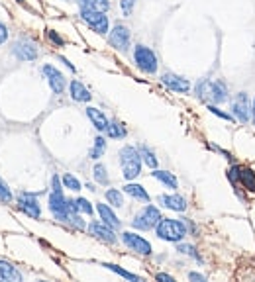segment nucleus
Instances as JSON below:
<instances>
[{
  "label": "nucleus",
  "mask_w": 255,
  "mask_h": 282,
  "mask_svg": "<svg viewBox=\"0 0 255 282\" xmlns=\"http://www.w3.org/2000/svg\"><path fill=\"white\" fill-rule=\"evenodd\" d=\"M196 96L200 100H206V102L220 104L228 98V89L220 80H206L204 78L196 84Z\"/></svg>",
  "instance_id": "nucleus-1"
},
{
  "label": "nucleus",
  "mask_w": 255,
  "mask_h": 282,
  "mask_svg": "<svg viewBox=\"0 0 255 282\" xmlns=\"http://www.w3.org/2000/svg\"><path fill=\"white\" fill-rule=\"evenodd\" d=\"M155 233H157V237L163 239V241L178 243V241L189 233V230H187V225H185L183 221H178V219L161 218L159 219V223L155 225Z\"/></svg>",
  "instance_id": "nucleus-2"
},
{
  "label": "nucleus",
  "mask_w": 255,
  "mask_h": 282,
  "mask_svg": "<svg viewBox=\"0 0 255 282\" xmlns=\"http://www.w3.org/2000/svg\"><path fill=\"white\" fill-rule=\"evenodd\" d=\"M120 165H122V173L128 180H134L141 171V155L136 147L126 145L120 149Z\"/></svg>",
  "instance_id": "nucleus-3"
},
{
  "label": "nucleus",
  "mask_w": 255,
  "mask_h": 282,
  "mask_svg": "<svg viewBox=\"0 0 255 282\" xmlns=\"http://www.w3.org/2000/svg\"><path fill=\"white\" fill-rule=\"evenodd\" d=\"M134 61L138 65V69L143 71L145 75H155L157 73V55L149 47L136 45V49H134Z\"/></svg>",
  "instance_id": "nucleus-4"
},
{
  "label": "nucleus",
  "mask_w": 255,
  "mask_h": 282,
  "mask_svg": "<svg viewBox=\"0 0 255 282\" xmlns=\"http://www.w3.org/2000/svg\"><path fill=\"white\" fill-rule=\"evenodd\" d=\"M159 219H161V212H159L155 206H145L140 214L134 218L132 225H134L136 230L149 231V230H153L157 223H159Z\"/></svg>",
  "instance_id": "nucleus-5"
},
{
  "label": "nucleus",
  "mask_w": 255,
  "mask_h": 282,
  "mask_svg": "<svg viewBox=\"0 0 255 282\" xmlns=\"http://www.w3.org/2000/svg\"><path fill=\"white\" fill-rule=\"evenodd\" d=\"M49 210L59 221H69V216L73 214L69 210V200L63 196V190H51L49 194Z\"/></svg>",
  "instance_id": "nucleus-6"
},
{
  "label": "nucleus",
  "mask_w": 255,
  "mask_h": 282,
  "mask_svg": "<svg viewBox=\"0 0 255 282\" xmlns=\"http://www.w3.org/2000/svg\"><path fill=\"white\" fill-rule=\"evenodd\" d=\"M81 20L87 24V26L92 30V32H96V34H108V16L104 12H89V10H81Z\"/></svg>",
  "instance_id": "nucleus-7"
},
{
  "label": "nucleus",
  "mask_w": 255,
  "mask_h": 282,
  "mask_svg": "<svg viewBox=\"0 0 255 282\" xmlns=\"http://www.w3.org/2000/svg\"><path fill=\"white\" fill-rule=\"evenodd\" d=\"M232 114L236 116V120L242 122V124H247L251 120V102H249L245 92H240L236 96V100L232 104Z\"/></svg>",
  "instance_id": "nucleus-8"
},
{
  "label": "nucleus",
  "mask_w": 255,
  "mask_h": 282,
  "mask_svg": "<svg viewBox=\"0 0 255 282\" xmlns=\"http://www.w3.org/2000/svg\"><path fill=\"white\" fill-rule=\"evenodd\" d=\"M12 53L20 59V61H34V59H38V55H39L36 43L30 41V39H20V41H16L12 45Z\"/></svg>",
  "instance_id": "nucleus-9"
},
{
  "label": "nucleus",
  "mask_w": 255,
  "mask_h": 282,
  "mask_svg": "<svg viewBox=\"0 0 255 282\" xmlns=\"http://www.w3.org/2000/svg\"><path fill=\"white\" fill-rule=\"evenodd\" d=\"M108 41L110 45L118 49V51H126L130 47V30L122 24H116L112 30H110V36H108Z\"/></svg>",
  "instance_id": "nucleus-10"
},
{
  "label": "nucleus",
  "mask_w": 255,
  "mask_h": 282,
  "mask_svg": "<svg viewBox=\"0 0 255 282\" xmlns=\"http://www.w3.org/2000/svg\"><path fill=\"white\" fill-rule=\"evenodd\" d=\"M122 241L126 243V247H130L132 251L140 253V255H149L151 253V245L147 239H143L141 235H136L132 231H124L122 233Z\"/></svg>",
  "instance_id": "nucleus-11"
},
{
  "label": "nucleus",
  "mask_w": 255,
  "mask_h": 282,
  "mask_svg": "<svg viewBox=\"0 0 255 282\" xmlns=\"http://www.w3.org/2000/svg\"><path fill=\"white\" fill-rule=\"evenodd\" d=\"M18 206H20V210H22L24 214H28L30 218L39 219V216H41V210H39L38 196H36V194L22 192L18 196Z\"/></svg>",
  "instance_id": "nucleus-12"
},
{
  "label": "nucleus",
  "mask_w": 255,
  "mask_h": 282,
  "mask_svg": "<svg viewBox=\"0 0 255 282\" xmlns=\"http://www.w3.org/2000/svg\"><path fill=\"white\" fill-rule=\"evenodd\" d=\"M90 235H94L96 239H100L104 243H116V235L114 230L110 225H106L104 221H92L89 225Z\"/></svg>",
  "instance_id": "nucleus-13"
},
{
  "label": "nucleus",
  "mask_w": 255,
  "mask_h": 282,
  "mask_svg": "<svg viewBox=\"0 0 255 282\" xmlns=\"http://www.w3.org/2000/svg\"><path fill=\"white\" fill-rule=\"evenodd\" d=\"M161 82H163L169 90H173V92H183V94H185V92L191 90V82L185 77L175 75V73H165V75L161 77Z\"/></svg>",
  "instance_id": "nucleus-14"
},
{
  "label": "nucleus",
  "mask_w": 255,
  "mask_h": 282,
  "mask_svg": "<svg viewBox=\"0 0 255 282\" xmlns=\"http://www.w3.org/2000/svg\"><path fill=\"white\" fill-rule=\"evenodd\" d=\"M43 75L47 77V82H49L53 94H61L65 90V77L53 67V65H45L43 67Z\"/></svg>",
  "instance_id": "nucleus-15"
},
{
  "label": "nucleus",
  "mask_w": 255,
  "mask_h": 282,
  "mask_svg": "<svg viewBox=\"0 0 255 282\" xmlns=\"http://www.w3.org/2000/svg\"><path fill=\"white\" fill-rule=\"evenodd\" d=\"M159 202L169 210H173V212H185L187 210V200L178 194H163V196H159Z\"/></svg>",
  "instance_id": "nucleus-16"
},
{
  "label": "nucleus",
  "mask_w": 255,
  "mask_h": 282,
  "mask_svg": "<svg viewBox=\"0 0 255 282\" xmlns=\"http://www.w3.org/2000/svg\"><path fill=\"white\" fill-rule=\"evenodd\" d=\"M81 10H89V12H108L110 10V2L108 0H76Z\"/></svg>",
  "instance_id": "nucleus-17"
},
{
  "label": "nucleus",
  "mask_w": 255,
  "mask_h": 282,
  "mask_svg": "<svg viewBox=\"0 0 255 282\" xmlns=\"http://www.w3.org/2000/svg\"><path fill=\"white\" fill-rule=\"evenodd\" d=\"M96 212H98V216H100V219L106 225H110L112 230H118V228H120V219H118V216L112 212V208L108 204H98L96 206Z\"/></svg>",
  "instance_id": "nucleus-18"
},
{
  "label": "nucleus",
  "mask_w": 255,
  "mask_h": 282,
  "mask_svg": "<svg viewBox=\"0 0 255 282\" xmlns=\"http://www.w3.org/2000/svg\"><path fill=\"white\" fill-rule=\"evenodd\" d=\"M69 90H71V98H73L75 102H89L90 96H92L89 92V89H87L83 82H79V80H71Z\"/></svg>",
  "instance_id": "nucleus-19"
},
{
  "label": "nucleus",
  "mask_w": 255,
  "mask_h": 282,
  "mask_svg": "<svg viewBox=\"0 0 255 282\" xmlns=\"http://www.w3.org/2000/svg\"><path fill=\"white\" fill-rule=\"evenodd\" d=\"M87 116H89V120L92 122V126L98 129V131H106V128H108V118L102 114L98 108L89 106V108H87Z\"/></svg>",
  "instance_id": "nucleus-20"
},
{
  "label": "nucleus",
  "mask_w": 255,
  "mask_h": 282,
  "mask_svg": "<svg viewBox=\"0 0 255 282\" xmlns=\"http://www.w3.org/2000/svg\"><path fill=\"white\" fill-rule=\"evenodd\" d=\"M10 280H22V274L8 261H2L0 259V282H10Z\"/></svg>",
  "instance_id": "nucleus-21"
},
{
  "label": "nucleus",
  "mask_w": 255,
  "mask_h": 282,
  "mask_svg": "<svg viewBox=\"0 0 255 282\" xmlns=\"http://www.w3.org/2000/svg\"><path fill=\"white\" fill-rule=\"evenodd\" d=\"M238 184H242L245 190L249 192H255V173L249 167H240V179H238ZM236 184V186H238Z\"/></svg>",
  "instance_id": "nucleus-22"
},
{
  "label": "nucleus",
  "mask_w": 255,
  "mask_h": 282,
  "mask_svg": "<svg viewBox=\"0 0 255 282\" xmlns=\"http://www.w3.org/2000/svg\"><path fill=\"white\" fill-rule=\"evenodd\" d=\"M124 192L130 194L132 198H138V200H141V202H149V194H147V190H145L141 184H134V182H130V184L124 186Z\"/></svg>",
  "instance_id": "nucleus-23"
},
{
  "label": "nucleus",
  "mask_w": 255,
  "mask_h": 282,
  "mask_svg": "<svg viewBox=\"0 0 255 282\" xmlns=\"http://www.w3.org/2000/svg\"><path fill=\"white\" fill-rule=\"evenodd\" d=\"M151 175H153V179H157L159 182H163L167 188H173V190L177 188V179H175L173 173H169V171H157V168H155Z\"/></svg>",
  "instance_id": "nucleus-24"
},
{
  "label": "nucleus",
  "mask_w": 255,
  "mask_h": 282,
  "mask_svg": "<svg viewBox=\"0 0 255 282\" xmlns=\"http://www.w3.org/2000/svg\"><path fill=\"white\" fill-rule=\"evenodd\" d=\"M126 128L120 124V122H108V128H106V135L112 137V139H122L126 137Z\"/></svg>",
  "instance_id": "nucleus-25"
},
{
  "label": "nucleus",
  "mask_w": 255,
  "mask_h": 282,
  "mask_svg": "<svg viewBox=\"0 0 255 282\" xmlns=\"http://www.w3.org/2000/svg\"><path fill=\"white\" fill-rule=\"evenodd\" d=\"M102 267H106L108 270H112V272H116L118 276L126 278V280H134V282L141 280L138 274H134V272H128L126 269H122V267H118V265H112V263H102Z\"/></svg>",
  "instance_id": "nucleus-26"
},
{
  "label": "nucleus",
  "mask_w": 255,
  "mask_h": 282,
  "mask_svg": "<svg viewBox=\"0 0 255 282\" xmlns=\"http://www.w3.org/2000/svg\"><path fill=\"white\" fill-rule=\"evenodd\" d=\"M138 151H140V155H141V161H143L147 167L157 168V157H155V153H153L147 145H140V147H138Z\"/></svg>",
  "instance_id": "nucleus-27"
},
{
  "label": "nucleus",
  "mask_w": 255,
  "mask_h": 282,
  "mask_svg": "<svg viewBox=\"0 0 255 282\" xmlns=\"http://www.w3.org/2000/svg\"><path fill=\"white\" fill-rule=\"evenodd\" d=\"M106 200H108V204L114 206V208H122L124 206V196H122L120 190H116V188L106 190Z\"/></svg>",
  "instance_id": "nucleus-28"
},
{
  "label": "nucleus",
  "mask_w": 255,
  "mask_h": 282,
  "mask_svg": "<svg viewBox=\"0 0 255 282\" xmlns=\"http://www.w3.org/2000/svg\"><path fill=\"white\" fill-rule=\"evenodd\" d=\"M104 151H106V139L98 135L94 139V147L90 149V159H100L102 155H104Z\"/></svg>",
  "instance_id": "nucleus-29"
},
{
  "label": "nucleus",
  "mask_w": 255,
  "mask_h": 282,
  "mask_svg": "<svg viewBox=\"0 0 255 282\" xmlns=\"http://www.w3.org/2000/svg\"><path fill=\"white\" fill-rule=\"evenodd\" d=\"M92 175H94V180L98 184H108V173H106V167L102 163H96L94 168H92Z\"/></svg>",
  "instance_id": "nucleus-30"
},
{
  "label": "nucleus",
  "mask_w": 255,
  "mask_h": 282,
  "mask_svg": "<svg viewBox=\"0 0 255 282\" xmlns=\"http://www.w3.org/2000/svg\"><path fill=\"white\" fill-rule=\"evenodd\" d=\"M61 182H63L65 188H69V190H81V182H79V179L73 177L71 173H65Z\"/></svg>",
  "instance_id": "nucleus-31"
},
{
  "label": "nucleus",
  "mask_w": 255,
  "mask_h": 282,
  "mask_svg": "<svg viewBox=\"0 0 255 282\" xmlns=\"http://www.w3.org/2000/svg\"><path fill=\"white\" fill-rule=\"evenodd\" d=\"M75 206H76V212H83V214H87V216H92V206H90L89 200H85V198H76L75 200Z\"/></svg>",
  "instance_id": "nucleus-32"
},
{
  "label": "nucleus",
  "mask_w": 255,
  "mask_h": 282,
  "mask_svg": "<svg viewBox=\"0 0 255 282\" xmlns=\"http://www.w3.org/2000/svg\"><path fill=\"white\" fill-rule=\"evenodd\" d=\"M177 251L178 253H183V255H191V257H194L198 263L202 261L200 259V255H196V249L192 247V245H187V243H181V245H177Z\"/></svg>",
  "instance_id": "nucleus-33"
},
{
  "label": "nucleus",
  "mask_w": 255,
  "mask_h": 282,
  "mask_svg": "<svg viewBox=\"0 0 255 282\" xmlns=\"http://www.w3.org/2000/svg\"><path fill=\"white\" fill-rule=\"evenodd\" d=\"M0 202H12V192H10V188H8V184L4 182V180L0 179Z\"/></svg>",
  "instance_id": "nucleus-34"
},
{
  "label": "nucleus",
  "mask_w": 255,
  "mask_h": 282,
  "mask_svg": "<svg viewBox=\"0 0 255 282\" xmlns=\"http://www.w3.org/2000/svg\"><path fill=\"white\" fill-rule=\"evenodd\" d=\"M47 39H49L51 43H55L57 47H63L65 45V39L57 34V32H53V30H47Z\"/></svg>",
  "instance_id": "nucleus-35"
},
{
  "label": "nucleus",
  "mask_w": 255,
  "mask_h": 282,
  "mask_svg": "<svg viewBox=\"0 0 255 282\" xmlns=\"http://www.w3.org/2000/svg\"><path fill=\"white\" fill-rule=\"evenodd\" d=\"M134 6H136V0H120V8H122L124 16H130Z\"/></svg>",
  "instance_id": "nucleus-36"
},
{
  "label": "nucleus",
  "mask_w": 255,
  "mask_h": 282,
  "mask_svg": "<svg viewBox=\"0 0 255 282\" xmlns=\"http://www.w3.org/2000/svg\"><path fill=\"white\" fill-rule=\"evenodd\" d=\"M208 110H210V114H214V116H218V118H222V120H232V116L230 114H226V112H222V110H220V108H218L216 104H210V106H208Z\"/></svg>",
  "instance_id": "nucleus-37"
},
{
  "label": "nucleus",
  "mask_w": 255,
  "mask_h": 282,
  "mask_svg": "<svg viewBox=\"0 0 255 282\" xmlns=\"http://www.w3.org/2000/svg\"><path fill=\"white\" fill-rule=\"evenodd\" d=\"M6 39H8V27L0 22V45L6 43Z\"/></svg>",
  "instance_id": "nucleus-38"
},
{
  "label": "nucleus",
  "mask_w": 255,
  "mask_h": 282,
  "mask_svg": "<svg viewBox=\"0 0 255 282\" xmlns=\"http://www.w3.org/2000/svg\"><path fill=\"white\" fill-rule=\"evenodd\" d=\"M155 278H157V280H165V282H173V280H175L171 274H165V272H159V274H155Z\"/></svg>",
  "instance_id": "nucleus-39"
},
{
  "label": "nucleus",
  "mask_w": 255,
  "mask_h": 282,
  "mask_svg": "<svg viewBox=\"0 0 255 282\" xmlns=\"http://www.w3.org/2000/svg\"><path fill=\"white\" fill-rule=\"evenodd\" d=\"M189 278H191V280H198V282L206 280V276H204V274H200V272H191V274H189Z\"/></svg>",
  "instance_id": "nucleus-40"
},
{
  "label": "nucleus",
  "mask_w": 255,
  "mask_h": 282,
  "mask_svg": "<svg viewBox=\"0 0 255 282\" xmlns=\"http://www.w3.org/2000/svg\"><path fill=\"white\" fill-rule=\"evenodd\" d=\"M61 61H63V63L67 65V67H69L71 71H75V65H73V63H69V59H65V57H61Z\"/></svg>",
  "instance_id": "nucleus-41"
},
{
  "label": "nucleus",
  "mask_w": 255,
  "mask_h": 282,
  "mask_svg": "<svg viewBox=\"0 0 255 282\" xmlns=\"http://www.w3.org/2000/svg\"><path fill=\"white\" fill-rule=\"evenodd\" d=\"M251 120H253V124H255V98H253V102H251Z\"/></svg>",
  "instance_id": "nucleus-42"
},
{
  "label": "nucleus",
  "mask_w": 255,
  "mask_h": 282,
  "mask_svg": "<svg viewBox=\"0 0 255 282\" xmlns=\"http://www.w3.org/2000/svg\"><path fill=\"white\" fill-rule=\"evenodd\" d=\"M16 2H20V4H22V2H24V0H16Z\"/></svg>",
  "instance_id": "nucleus-43"
}]
</instances>
